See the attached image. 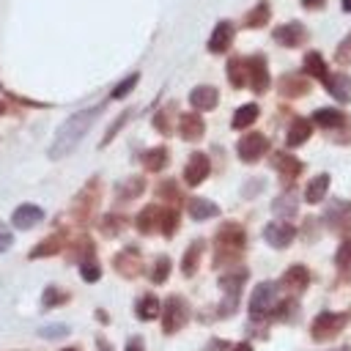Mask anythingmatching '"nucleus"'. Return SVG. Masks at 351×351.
Returning <instances> with one entry per match:
<instances>
[{"label":"nucleus","mask_w":351,"mask_h":351,"mask_svg":"<svg viewBox=\"0 0 351 351\" xmlns=\"http://www.w3.org/2000/svg\"><path fill=\"white\" fill-rule=\"evenodd\" d=\"M154 126H156L162 134H170V132H173V126H170V110H167V107L154 115Z\"/></svg>","instance_id":"49530a36"},{"label":"nucleus","mask_w":351,"mask_h":351,"mask_svg":"<svg viewBox=\"0 0 351 351\" xmlns=\"http://www.w3.org/2000/svg\"><path fill=\"white\" fill-rule=\"evenodd\" d=\"M80 274H82L85 282H96V280L101 277V269H99V263L93 261V255H88V258L80 261Z\"/></svg>","instance_id":"ea45409f"},{"label":"nucleus","mask_w":351,"mask_h":351,"mask_svg":"<svg viewBox=\"0 0 351 351\" xmlns=\"http://www.w3.org/2000/svg\"><path fill=\"white\" fill-rule=\"evenodd\" d=\"M178 134L186 140V143H197L203 134H206V123L197 112H184L178 118Z\"/></svg>","instance_id":"2eb2a0df"},{"label":"nucleus","mask_w":351,"mask_h":351,"mask_svg":"<svg viewBox=\"0 0 351 351\" xmlns=\"http://www.w3.org/2000/svg\"><path fill=\"white\" fill-rule=\"evenodd\" d=\"M335 263H337V269H340L343 274H351V239L340 241L337 255H335Z\"/></svg>","instance_id":"4c0bfd02"},{"label":"nucleus","mask_w":351,"mask_h":351,"mask_svg":"<svg viewBox=\"0 0 351 351\" xmlns=\"http://www.w3.org/2000/svg\"><path fill=\"white\" fill-rule=\"evenodd\" d=\"M211 173V162H208V156L206 154H200V151H195L189 159H186V167H184V181L189 184V186H197V184H203L206 181V176Z\"/></svg>","instance_id":"1a4fd4ad"},{"label":"nucleus","mask_w":351,"mask_h":351,"mask_svg":"<svg viewBox=\"0 0 351 351\" xmlns=\"http://www.w3.org/2000/svg\"><path fill=\"white\" fill-rule=\"evenodd\" d=\"M271 36H274V41L282 44V47H299V44L307 38V30H304V25H299V22H285V25L274 27Z\"/></svg>","instance_id":"4468645a"},{"label":"nucleus","mask_w":351,"mask_h":351,"mask_svg":"<svg viewBox=\"0 0 351 351\" xmlns=\"http://www.w3.org/2000/svg\"><path fill=\"white\" fill-rule=\"evenodd\" d=\"M233 351H252V346H250V343H236Z\"/></svg>","instance_id":"5fc2aeb1"},{"label":"nucleus","mask_w":351,"mask_h":351,"mask_svg":"<svg viewBox=\"0 0 351 351\" xmlns=\"http://www.w3.org/2000/svg\"><path fill=\"white\" fill-rule=\"evenodd\" d=\"M340 8L343 11H351V0H340Z\"/></svg>","instance_id":"6e6d98bb"},{"label":"nucleus","mask_w":351,"mask_h":351,"mask_svg":"<svg viewBox=\"0 0 351 351\" xmlns=\"http://www.w3.org/2000/svg\"><path fill=\"white\" fill-rule=\"evenodd\" d=\"M304 71L315 80H326L329 77V69H326V60L321 52H307L304 55Z\"/></svg>","instance_id":"473e14b6"},{"label":"nucleus","mask_w":351,"mask_h":351,"mask_svg":"<svg viewBox=\"0 0 351 351\" xmlns=\"http://www.w3.org/2000/svg\"><path fill=\"white\" fill-rule=\"evenodd\" d=\"M310 90V85L302 80V77H296V74H285L282 80H280V93L282 96H302V93H307Z\"/></svg>","instance_id":"f704fd0d"},{"label":"nucleus","mask_w":351,"mask_h":351,"mask_svg":"<svg viewBox=\"0 0 351 351\" xmlns=\"http://www.w3.org/2000/svg\"><path fill=\"white\" fill-rule=\"evenodd\" d=\"M41 219H44V208L36 206V203H22V206H16L14 214H11V225H14L16 230H30V228H36Z\"/></svg>","instance_id":"9d476101"},{"label":"nucleus","mask_w":351,"mask_h":351,"mask_svg":"<svg viewBox=\"0 0 351 351\" xmlns=\"http://www.w3.org/2000/svg\"><path fill=\"white\" fill-rule=\"evenodd\" d=\"M69 302V293L66 291H60V288H55V285H47L44 288V293H41V304L49 310V307H60V304H66Z\"/></svg>","instance_id":"e433bc0d"},{"label":"nucleus","mask_w":351,"mask_h":351,"mask_svg":"<svg viewBox=\"0 0 351 351\" xmlns=\"http://www.w3.org/2000/svg\"><path fill=\"white\" fill-rule=\"evenodd\" d=\"M143 189H145V178L143 176H132V178H126V181H121L115 186V195L121 200H132V197H140Z\"/></svg>","instance_id":"c756f323"},{"label":"nucleus","mask_w":351,"mask_h":351,"mask_svg":"<svg viewBox=\"0 0 351 351\" xmlns=\"http://www.w3.org/2000/svg\"><path fill=\"white\" fill-rule=\"evenodd\" d=\"M126 351H145V348H143V340H140V337H132V340L126 343Z\"/></svg>","instance_id":"603ef678"},{"label":"nucleus","mask_w":351,"mask_h":351,"mask_svg":"<svg viewBox=\"0 0 351 351\" xmlns=\"http://www.w3.org/2000/svg\"><path fill=\"white\" fill-rule=\"evenodd\" d=\"M228 80L233 88H244L250 74H247V58H230L228 60Z\"/></svg>","instance_id":"c85d7f7f"},{"label":"nucleus","mask_w":351,"mask_h":351,"mask_svg":"<svg viewBox=\"0 0 351 351\" xmlns=\"http://www.w3.org/2000/svg\"><path fill=\"white\" fill-rule=\"evenodd\" d=\"M266 151H269V140H266L261 132H247V134L236 143V154H239V159L247 162V165L258 162Z\"/></svg>","instance_id":"423d86ee"},{"label":"nucleus","mask_w":351,"mask_h":351,"mask_svg":"<svg viewBox=\"0 0 351 351\" xmlns=\"http://www.w3.org/2000/svg\"><path fill=\"white\" fill-rule=\"evenodd\" d=\"M63 351H77V348H63Z\"/></svg>","instance_id":"bf43d9fd"},{"label":"nucleus","mask_w":351,"mask_h":351,"mask_svg":"<svg viewBox=\"0 0 351 351\" xmlns=\"http://www.w3.org/2000/svg\"><path fill=\"white\" fill-rule=\"evenodd\" d=\"M101 110H104V104H93V107H85V110L69 115V118L60 123V129L55 132V140H52V145H49V151H47L49 159H63V156H69V154L80 145V140L88 134V129L96 123V118L101 115Z\"/></svg>","instance_id":"f257e3e1"},{"label":"nucleus","mask_w":351,"mask_h":351,"mask_svg":"<svg viewBox=\"0 0 351 351\" xmlns=\"http://www.w3.org/2000/svg\"><path fill=\"white\" fill-rule=\"evenodd\" d=\"M200 252H203V241L197 239V241H192L189 247H186V252H184V261H181V271L186 274V277H192L195 271H197V263H200Z\"/></svg>","instance_id":"72a5a7b5"},{"label":"nucleus","mask_w":351,"mask_h":351,"mask_svg":"<svg viewBox=\"0 0 351 351\" xmlns=\"http://www.w3.org/2000/svg\"><path fill=\"white\" fill-rule=\"evenodd\" d=\"M324 3H326V0H302V5H304L307 11H315V8H324Z\"/></svg>","instance_id":"3c124183"},{"label":"nucleus","mask_w":351,"mask_h":351,"mask_svg":"<svg viewBox=\"0 0 351 351\" xmlns=\"http://www.w3.org/2000/svg\"><path fill=\"white\" fill-rule=\"evenodd\" d=\"M335 60H337L340 66H348V63H351V33L340 41V47H337V52H335Z\"/></svg>","instance_id":"a18cd8bd"},{"label":"nucleus","mask_w":351,"mask_h":351,"mask_svg":"<svg viewBox=\"0 0 351 351\" xmlns=\"http://www.w3.org/2000/svg\"><path fill=\"white\" fill-rule=\"evenodd\" d=\"M313 121L324 129H335V126H343L346 123V115L340 110H332V107H321L313 112Z\"/></svg>","instance_id":"7c9ffc66"},{"label":"nucleus","mask_w":351,"mask_h":351,"mask_svg":"<svg viewBox=\"0 0 351 351\" xmlns=\"http://www.w3.org/2000/svg\"><path fill=\"white\" fill-rule=\"evenodd\" d=\"M96 200H99V181L90 178V181L82 186V192L74 197V206H71L74 217H77V219H88L90 211L96 208Z\"/></svg>","instance_id":"6e6552de"},{"label":"nucleus","mask_w":351,"mask_h":351,"mask_svg":"<svg viewBox=\"0 0 351 351\" xmlns=\"http://www.w3.org/2000/svg\"><path fill=\"white\" fill-rule=\"evenodd\" d=\"M310 134H313V123H310L307 118H296V121L288 126L285 143H288V148H296V145L307 143V140H310Z\"/></svg>","instance_id":"b1692460"},{"label":"nucleus","mask_w":351,"mask_h":351,"mask_svg":"<svg viewBox=\"0 0 351 351\" xmlns=\"http://www.w3.org/2000/svg\"><path fill=\"white\" fill-rule=\"evenodd\" d=\"M244 241H247L244 228H241L239 222H225V225L217 230V236H214V244H217V258H214V263L219 266V263L236 261L239 252L244 250Z\"/></svg>","instance_id":"f03ea898"},{"label":"nucleus","mask_w":351,"mask_h":351,"mask_svg":"<svg viewBox=\"0 0 351 351\" xmlns=\"http://www.w3.org/2000/svg\"><path fill=\"white\" fill-rule=\"evenodd\" d=\"M348 315L351 313H329V310L326 313H318L315 321H313V326H310L313 340H332V337H337L346 329Z\"/></svg>","instance_id":"20e7f679"},{"label":"nucleus","mask_w":351,"mask_h":351,"mask_svg":"<svg viewBox=\"0 0 351 351\" xmlns=\"http://www.w3.org/2000/svg\"><path fill=\"white\" fill-rule=\"evenodd\" d=\"M112 266H115L118 274H123V277L132 280V277H137V274L143 271V258H140L137 247H126V250H121V252L115 255Z\"/></svg>","instance_id":"ddd939ff"},{"label":"nucleus","mask_w":351,"mask_h":351,"mask_svg":"<svg viewBox=\"0 0 351 351\" xmlns=\"http://www.w3.org/2000/svg\"><path fill=\"white\" fill-rule=\"evenodd\" d=\"M271 208H274V214L277 217H293L296 214V197H293V192H285V195H280L274 203H271Z\"/></svg>","instance_id":"c9c22d12"},{"label":"nucleus","mask_w":351,"mask_h":351,"mask_svg":"<svg viewBox=\"0 0 351 351\" xmlns=\"http://www.w3.org/2000/svg\"><path fill=\"white\" fill-rule=\"evenodd\" d=\"M280 307V299H277V285L274 282H261L255 285L252 296H250V315L252 321H263L269 315H274Z\"/></svg>","instance_id":"7ed1b4c3"},{"label":"nucleus","mask_w":351,"mask_h":351,"mask_svg":"<svg viewBox=\"0 0 351 351\" xmlns=\"http://www.w3.org/2000/svg\"><path fill=\"white\" fill-rule=\"evenodd\" d=\"M233 36H236L233 22L219 19V22H217V27H214V30H211V36H208V52H214V55L228 52V47L233 44Z\"/></svg>","instance_id":"f8f14e48"},{"label":"nucleus","mask_w":351,"mask_h":351,"mask_svg":"<svg viewBox=\"0 0 351 351\" xmlns=\"http://www.w3.org/2000/svg\"><path fill=\"white\" fill-rule=\"evenodd\" d=\"M96 348H99V351H112V346H110L104 337H99V340H96Z\"/></svg>","instance_id":"864d4df0"},{"label":"nucleus","mask_w":351,"mask_h":351,"mask_svg":"<svg viewBox=\"0 0 351 351\" xmlns=\"http://www.w3.org/2000/svg\"><path fill=\"white\" fill-rule=\"evenodd\" d=\"M217 101H219V90H217L214 85H197V88H192V93H189V104H192L195 110H214Z\"/></svg>","instance_id":"dca6fc26"},{"label":"nucleus","mask_w":351,"mask_h":351,"mask_svg":"<svg viewBox=\"0 0 351 351\" xmlns=\"http://www.w3.org/2000/svg\"><path fill=\"white\" fill-rule=\"evenodd\" d=\"M167 274H170V258L167 255H159L156 258V263H154V269H151V282H165L167 280Z\"/></svg>","instance_id":"79ce46f5"},{"label":"nucleus","mask_w":351,"mask_h":351,"mask_svg":"<svg viewBox=\"0 0 351 351\" xmlns=\"http://www.w3.org/2000/svg\"><path fill=\"white\" fill-rule=\"evenodd\" d=\"M269 19H271V5H269L266 0H258V3H255V8H250V11H247L244 25H247V27H263Z\"/></svg>","instance_id":"cd10ccee"},{"label":"nucleus","mask_w":351,"mask_h":351,"mask_svg":"<svg viewBox=\"0 0 351 351\" xmlns=\"http://www.w3.org/2000/svg\"><path fill=\"white\" fill-rule=\"evenodd\" d=\"M310 285V271L304 269V266H291L285 274H282V288H288L291 293H299V291H304Z\"/></svg>","instance_id":"4be33fe9"},{"label":"nucleus","mask_w":351,"mask_h":351,"mask_svg":"<svg viewBox=\"0 0 351 351\" xmlns=\"http://www.w3.org/2000/svg\"><path fill=\"white\" fill-rule=\"evenodd\" d=\"M244 282H247V271H244V269L219 277V288L225 291V299H230V302H239V293H241Z\"/></svg>","instance_id":"5701e85b"},{"label":"nucleus","mask_w":351,"mask_h":351,"mask_svg":"<svg viewBox=\"0 0 351 351\" xmlns=\"http://www.w3.org/2000/svg\"><path fill=\"white\" fill-rule=\"evenodd\" d=\"M271 165H274V170H277L285 181H293V178L302 173V167H304L296 156H291V154H285V151L274 154V156H271Z\"/></svg>","instance_id":"a211bd4d"},{"label":"nucleus","mask_w":351,"mask_h":351,"mask_svg":"<svg viewBox=\"0 0 351 351\" xmlns=\"http://www.w3.org/2000/svg\"><path fill=\"white\" fill-rule=\"evenodd\" d=\"M186 321H189V307H186L184 296H167L165 307H162V332L176 335Z\"/></svg>","instance_id":"39448f33"},{"label":"nucleus","mask_w":351,"mask_h":351,"mask_svg":"<svg viewBox=\"0 0 351 351\" xmlns=\"http://www.w3.org/2000/svg\"><path fill=\"white\" fill-rule=\"evenodd\" d=\"M11 244H14V233H11L5 225H0V255H3L5 250H11Z\"/></svg>","instance_id":"8fccbe9b"},{"label":"nucleus","mask_w":351,"mask_h":351,"mask_svg":"<svg viewBox=\"0 0 351 351\" xmlns=\"http://www.w3.org/2000/svg\"><path fill=\"white\" fill-rule=\"evenodd\" d=\"M176 230H178V211L176 208H165V214H162V230L159 233L170 239Z\"/></svg>","instance_id":"c03bdc74"},{"label":"nucleus","mask_w":351,"mask_h":351,"mask_svg":"<svg viewBox=\"0 0 351 351\" xmlns=\"http://www.w3.org/2000/svg\"><path fill=\"white\" fill-rule=\"evenodd\" d=\"M5 110H8V104H5V101H0V115H5Z\"/></svg>","instance_id":"4d7b16f0"},{"label":"nucleus","mask_w":351,"mask_h":351,"mask_svg":"<svg viewBox=\"0 0 351 351\" xmlns=\"http://www.w3.org/2000/svg\"><path fill=\"white\" fill-rule=\"evenodd\" d=\"M162 214H165V208H159V206H145V208L137 214L134 228H137L140 233H154V230H162Z\"/></svg>","instance_id":"f3484780"},{"label":"nucleus","mask_w":351,"mask_h":351,"mask_svg":"<svg viewBox=\"0 0 351 351\" xmlns=\"http://www.w3.org/2000/svg\"><path fill=\"white\" fill-rule=\"evenodd\" d=\"M247 74H250L247 85H250L255 93L269 90L271 77H269V66H266V58H263V55H252V58H247Z\"/></svg>","instance_id":"0eeeda50"},{"label":"nucleus","mask_w":351,"mask_h":351,"mask_svg":"<svg viewBox=\"0 0 351 351\" xmlns=\"http://www.w3.org/2000/svg\"><path fill=\"white\" fill-rule=\"evenodd\" d=\"M63 244H66V236L58 230V233H52V236H47L44 241H38L33 250H30V261H36V258H49V255H58L60 250H63Z\"/></svg>","instance_id":"6ab92c4d"},{"label":"nucleus","mask_w":351,"mask_h":351,"mask_svg":"<svg viewBox=\"0 0 351 351\" xmlns=\"http://www.w3.org/2000/svg\"><path fill=\"white\" fill-rule=\"evenodd\" d=\"M38 335L41 337H66L69 335V326H63V324H58V326H41Z\"/></svg>","instance_id":"09e8293b"},{"label":"nucleus","mask_w":351,"mask_h":351,"mask_svg":"<svg viewBox=\"0 0 351 351\" xmlns=\"http://www.w3.org/2000/svg\"><path fill=\"white\" fill-rule=\"evenodd\" d=\"M123 225H126V222H123V217H118V214H107V217L99 222V228H101L104 236H118Z\"/></svg>","instance_id":"a19ab883"},{"label":"nucleus","mask_w":351,"mask_h":351,"mask_svg":"<svg viewBox=\"0 0 351 351\" xmlns=\"http://www.w3.org/2000/svg\"><path fill=\"white\" fill-rule=\"evenodd\" d=\"M258 115H261V107L258 104H241L236 112H233V121H230V126L233 129H247V126H252L255 121H258Z\"/></svg>","instance_id":"a878e982"},{"label":"nucleus","mask_w":351,"mask_h":351,"mask_svg":"<svg viewBox=\"0 0 351 351\" xmlns=\"http://www.w3.org/2000/svg\"><path fill=\"white\" fill-rule=\"evenodd\" d=\"M263 239H266L269 247L282 250V247H288V244L296 239V228L288 225V222H269V225L263 228Z\"/></svg>","instance_id":"9b49d317"},{"label":"nucleus","mask_w":351,"mask_h":351,"mask_svg":"<svg viewBox=\"0 0 351 351\" xmlns=\"http://www.w3.org/2000/svg\"><path fill=\"white\" fill-rule=\"evenodd\" d=\"M159 197H165V200H170V203H176L181 195H178V186H176V181H162L159 184Z\"/></svg>","instance_id":"de8ad7c7"},{"label":"nucleus","mask_w":351,"mask_h":351,"mask_svg":"<svg viewBox=\"0 0 351 351\" xmlns=\"http://www.w3.org/2000/svg\"><path fill=\"white\" fill-rule=\"evenodd\" d=\"M186 211H189L192 219L203 222V219L217 217V214H219V206L211 203V200H206V197H189V200H186Z\"/></svg>","instance_id":"412c9836"},{"label":"nucleus","mask_w":351,"mask_h":351,"mask_svg":"<svg viewBox=\"0 0 351 351\" xmlns=\"http://www.w3.org/2000/svg\"><path fill=\"white\" fill-rule=\"evenodd\" d=\"M167 159H170L167 148H165V145H156V148H148V151L143 154V167L151 170V173H159V170L167 167Z\"/></svg>","instance_id":"393cba45"},{"label":"nucleus","mask_w":351,"mask_h":351,"mask_svg":"<svg viewBox=\"0 0 351 351\" xmlns=\"http://www.w3.org/2000/svg\"><path fill=\"white\" fill-rule=\"evenodd\" d=\"M159 299L154 296V293H143L140 299H137V304H134V313H137V318L140 321H154L156 315H159Z\"/></svg>","instance_id":"bb28decb"},{"label":"nucleus","mask_w":351,"mask_h":351,"mask_svg":"<svg viewBox=\"0 0 351 351\" xmlns=\"http://www.w3.org/2000/svg\"><path fill=\"white\" fill-rule=\"evenodd\" d=\"M332 351H348V348H332Z\"/></svg>","instance_id":"13d9d810"},{"label":"nucleus","mask_w":351,"mask_h":351,"mask_svg":"<svg viewBox=\"0 0 351 351\" xmlns=\"http://www.w3.org/2000/svg\"><path fill=\"white\" fill-rule=\"evenodd\" d=\"M129 118H132V110H123V112H121V115L112 121V126H110V129H107V134L101 137V148H104V145H110V140H112V137H115V134H118V132L126 126V121H129Z\"/></svg>","instance_id":"37998d69"},{"label":"nucleus","mask_w":351,"mask_h":351,"mask_svg":"<svg viewBox=\"0 0 351 351\" xmlns=\"http://www.w3.org/2000/svg\"><path fill=\"white\" fill-rule=\"evenodd\" d=\"M326 189H329V176L321 173V176H315V178L307 184V189H304V200H307V203H321V200L326 197Z\"/></svg>","instance_id":"2f4dec72"},{"label":"nucleus","mask_w":351,"mask_h":351,"mask_svg":"<svg viewBox=\"0 0 351 351\" xmlns=\"http://www.w3.org/2000/svg\"><path fill=\"white\" fill-rule=\"evenodd\" d=\"M324 85H326V90H329L337 101H348V99H351V77H348V74H343V71L329 74V77L324 80Z\"/></svg>","instance_id":"aec40b11"},{"label":"nucleus","mask_w":351,"mask_h":351,"mask_svg":"<svg viewBox=\"0 0 351 351\" xmlns=\"http://www.w3.org/2000/svg\"><path fill=\"white\" fill-rule=\"evenodd\" d=\"M137 82H140V74H137V71H132L129 77H123V80H121V82L112 88L110 99H123V96H129V93H132V88H134Z\"/></svg>","instance_id":"58836bf2"}]
</instances>
